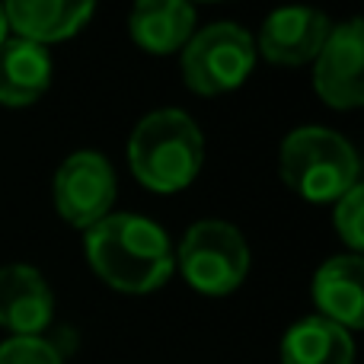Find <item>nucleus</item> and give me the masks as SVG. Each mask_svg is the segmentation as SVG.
Returning a JSON list of instances; mask_svg holds the SVG:
<instances>
[{
    "label": "nucleus",
    "instance_id": "f257e3e1",
    "mask_svg": "<svg viewBox=\"0 0 364 364\" xmlns=\"http://www.w3.org/2000/svg\"><path fill=\"white\" fill-rule=\"evenodd\" d=\"M83 240L93 272L125 294H151L164 288L176 269L170 237L141 214H106Z\"/></svg>",
    "mask_w": 364,
    "mask_h": 364
},
{
    "label": "nucleus",
    "instance_id": "f03ea898",
    "mask_svg": "<svg viewBox=\"0 0 364 364\" xmlns=\"http://www.w3.org/2000/svg\"><path fill=\"white\" fill-rule=\"evenodd\" d=\"M205 164V138L182 109H157L134 125L128 138V166L151 192H182Z\"/></svg>",
    "mask_w": 364,
    "mask_h": 364
},
{
    "label": "nucleus",
    "instance_id": "7ed1b4c3",
    "mask_svg": "<svg viewBox=\"0 0 364 364\" xmlns=\"http://www.w3.org/2000/svg\"><path fill=\"white\" fill-rule=\"evenodd\" d=\"M278 173L284 186L304 201H336L352 186H358V154L342 138L339 132L329 128H294L282 141L278 154Z\"/></svg>",
    "mask_w": 364,
    "mask_h": 364
},
{
    "label": "nucleus",
    "instance_id": "20e7f679",
    "mask_svg": "<svg viewBox=\"0 0 364 364\" xmlns=\"http://www.w3.org/2000/svg\"><path fill=\"white\" fill-rule=\"evenodd\" d=\"M256 38L237 23H211L182 48V80L198 96H224L256 68Z\"/></svg>",
    "mask_w": 364,
    "mask_h": 364
},
{
    "label": "nucleus",
    "instance_id": "39448f33",
    "mask_svg": "<svg viewBox=\"0 0 364 364\" xmlns=\"http://www.w3.org/2000/svg\"><path fill=\"white\" fill-rule=\"evenodd\" d=\"M176 265L186 275V282L195 291L211 297H224L243 284L250 272V246L243 233L227 220H198L186 230Z\"/></svg>",
    "mask_w": 364,
    "mask_h": 364
},
{
    "label": "nucleus",
    "instance_id": "423d86ee",
    "mask_svg": "<svg viewBox=\"0 0 364 364\" xmlns=\"http://www.w3.org/2000/svg\"><path fill=\"white\" fill-rule=\"evenodd\" d=\"M115 188V170L102 154L77 151L58 166L51 179V198L70 227L90 230L96 220L112 214Z\"/></svg>",
    "mask_w": 364,
    "mask_h": 364
},
{
    "label": "nucleus",
    "instance_id": "0eeeda50",
    "mask_svg": "<svg viewBox=\"0 0 364 364\" xmlns=\"http://www.w3.org/2000/svg\"><path fill=\"white\" fill-rule=\"evenodd\" d=\"M314 87L333 109H358L364 102V26L358 16L329 29L314 58Z\"/></svg>",
    "mask_w": 364,
    "mask_h": 364
},
{
    "label": "nucleus",
    "instance_id": "6e6552de",
    "mask_svg": "<svg viewBox=\"0 0 364 364\" xmlns=\"http://www.w3.org/2000/svg\"><path fill=\"white\" fill-rule=\"evenodd\" d=\"M329 19L323 10L314 6H278L262 23V32L256 38V55H262L272 64L301 68L320 55L323 42L329 36Z\"/></svg>",
    "mask_w": 364,
    "mask_h": 364
},
{
    "label": "nucleus",
    "instance_id": "1a4fd4ad",
    "mask_svg": "<svg viewBox=\"0 0 364 364\" xmlns=\"http://www.w3.org/2000/svg\"><path fill=\"white\" fill-rule=\"evenodd\" d=\"M55 316V294L42 272L13 262L0 269V326L13 336H42Z\"/></svg>",
    "mask_w": 364,
    "mask_h": 364
},
{
    "label": "nucleus",
    "instance_id": "9d476101",
    "mask_svg": "<svg viewBox=\"0 0 364 364\" xmlns=\"http://www.w3.org/2000/svg\"><path fill=\"white\" fill-rule=\"evenodd\" d=\"M6 26L19 38L38 45H55L77 36L90 23L96 0H0Z\"/></svg>",
    "mask_w": 364,
    "mask_h": 364
},
{
    "label": "nucleus",
    "instance_id": "9b49d317",
    "mask_svg": "<svg viewBox=\"0 0 364 364\" xmlns=\"http://www.w3.org/2000/svg\"><path fill=\"white\" fill-rule=\"evenodd\" d=\"M314 301L323 320L342 329H361L364 323V262L358 252L333 256L314 275Z\"/></svg>",
    "mask_w": 364,
    "mask_h": 364
},
{
    "label": "nucleus",
    "instance_id": "f8f14e48",
    "mask_svg": "<svg viewBox=\"0 0 364 364\" xmlns=\"http://www.w3.org/2000/svg\"><path fill=\"white\" fill-rule=\"evenodd\" d=\"M51 87V55L45 45L19 36L0 42V106H32Z\"/></svg>",
    "mask_w": 364,
    "mask_h": 364
},
{
    "label": "nucleus",
    "instance_id": "ddd939ff",
    "mask_svg": "<svg viewBox=\"0 0 364 364\" xmlns=\"http://www.w3.org/2000/svg\"><path fill=\"white\" fill-rule=\"evenodd\" d=\"M128 32L151 55H173L192 38L195 6L188 0H134Z\"/></svg>",
    "mask_w": 364,
    "mask_h": 364
},
{
    "label": "nucleus",
    "instance_id": "4468645a",
    "mask_svg": "<svg viewBox=\"0 0 364 364\" xmlns=\"http://www.w3.org/2000/svg\"><path fill=\"white\" fill-rule=\"evenodd\" d=\"M355 346L348 329L323 320V316H307L294 323L282 339V364H352Z\"/></svg>",
    "mask_w": 364,
    "mask_h": 364
},
{
    "label": "nucleus",
    "instance_id": "2eb2a0df",
    "mask_svg": "<svg viewBox=\"0 0 364 364\" xmlns=\"http://www.w3.org/2000/svg\"><path fill=\"white\" fill-rule=\"evenodd\" d=\"M333 220H336V233L346 240V246L352 252H358L364 246V186L361 182L336 198Z\"/></svg>",
    "mask_w": 364,
    "mask_h": 364
},
{
    "label": "nucleus",
    "instance_id": "dca6fc26",
    "mask_svg": "<svg viewBox=\"0 0 364 364\" xmlns=\"http://www.w3.org/2000/svg\"><path fill=\"white\" fill-rule=\"evenodd\" d=\"M0 364H64L58 348L42 336H13L0 346Z\"/></svg>",
    "mask_w": 364,
    "mask_h": 364
},
{
    "label": "nucleus",
    "instance_id": "f3484780",
    "mask_svg": "<svg viewBox=\"0 0 364 364\" xmlns=\"http://www.w3.org/2000/svg\"><path fill=\"white\" fill-rule=\"evenodd\" d=\"M10 36V26H6V16H4V6H0V42Z\"/></svg>",
    "mask_w": 364,
    "mask_h": 364
},
{
    "label": "nucleus",
    "instance_id": "a211bd4d",
    "mask_svg": "<svg viewBox=\"0 0 364 364\" xmlns=\"http://www.w3.org/2000/svg\"><path fill=\"white\" fill-rule=\"evenodd\" d=\"M188 4H192V0H188Z\"/></svg>",
    "mask_w": 364,
    "mask_h": 364
}]
</instances>
